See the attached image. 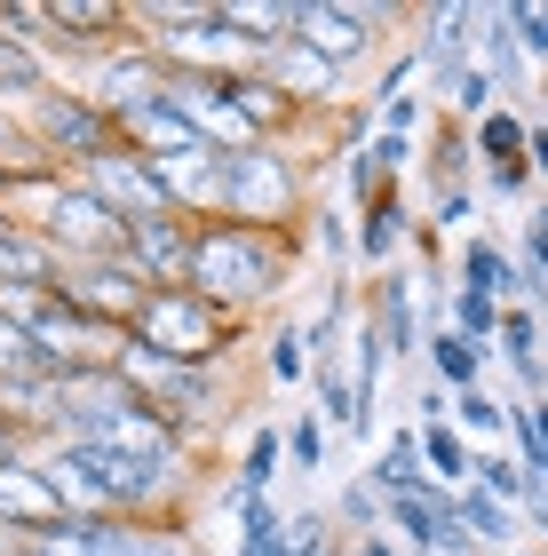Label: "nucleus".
<instances>
[{"label":"nucleus","mask_w":548,"mask_h":556,"mask_svg":"<svg viewBox=\"0 0 548 556\" xmlns=\"http://www.w3.org/2000/svg\"><path fill=\"white\" fill-rule=\"evenodd\" d=\"M525 477H533V469L517 462V453H493V445H485V453H477V477H469V485H485L493 501H509V509H517V501H525Z\"/></svg>","instance_id":"obj_40"},{"label":"nucleus","mask_w":548,"mask_h":556,"mask_svg":"<svg viewBox=\"0 0 548 556\" xmlns=\"http://www.w3.org/2000/svg\"><path fill=\"white\" fill-rule=\"evenodd\" d=\"M215 509H231V525H239V556H294V541H286V509L270 493H222Z\"/></svg>","instance_id":"obj_20"},{"label":"nucleus","mask_w":548,"mask_h":556,"mask_svg":"<svg viewBox=\"0 0 548 556\" xmlns=\"http://www.w3.org/2000/svg\"><path fill=\"white\" fill-rule=\"evenodd\" d=\"M533 175L548 184V119H533Z\"/></svg>","instance_id":"obj_51"},{"label":"nucleus","mask_w":548,"mask_h":556,"mask_svg":"<svg viewBox=\"0 0 548 556\" xmlns=\"http://www.w3.org/2000/svg\"><path fill=\"white\" fill-rule=\"evenodd\" d=\"M119 374H128V390H136L160 421H176L199 453H207V445L222 438V421L239 414V382H231V366H183V358H160V350L128 342Z\"/></svg>","instance_id":"obj_2"},{"label":"nucleus","mask_w":548,"mask_h":556,"mask_svg":"<svg viewBox=\"0 0 548 556\" xmlns=\"http://www.w3.org/2000/svg\"><path fill=\"white\" fill-rule=\"evenodd\" d=\"M509 453L525 469H548V397H509Z\"/></svg>","instance_id":"obj_33"},{"label":"nucleus","mask_w":548,"mask_h":556,"mask_svg":"<svg viewBox=\"0 0 548 556\" xmlns=\"http://www.w3.org/2000/svg\"><path fill=\"white\" fill-rule=\"evenodd\" d=\"M454 287H477V294L501 302V311H517V302H525V263H517L501 239H461V270H454ZM525 311H533V302H525Z\"/></svg>","instance_id":"obj_17"},{"label":"nucleus","mask_w":548,"mask_h":556,"mask_svg":"<svg viewBox=\"0 0 548 556\" xmlns=\"http://www.w3.org/2000/svg\"><path fill=\"white\" fill-rule=\"evenodd\" d=\"M80 88H88L112 119H128V112H143V104H160L167 64L152 56V40H143V33H128L119 48H104L95 64H80Z\"/></svg>","instance_id":"obj_8"},{"label":"nucleus","mask_w":548,"mask_h":556,"mask_svg":"<svg viewBox=\"0 0 548 556\" xmlns=\"http://www.w3.org/2000/svg\"><path fill=\"white\" fill-rule=\"evenodd\" d=\"M413 231H421V215H413L406 184L382 191L373 207H358V263L366 270H397V247H413Z\"/></svg>","instance_id":"obj_15"},{"label":"nucleus","mask_w":548,"mask_h":556,"mask_svg":"<svg viewBox=\"0 0 548 556\" xmlns=\"http://www.w3.org/2000/svg\"><path fill=\"white\" fill-rule=\"evenodd\" d=\"M9 215L33 239L56 247V263H119V255H128V223H119L80 175H48V184L9 191Z\"/></svg>","instance_id":"obj_3"},{"label":"nucleus","mask_w":548,"mask_h":556,"mask_svg":"<svg viewBox=\"0 0 548 556\" xmlns=\"http://www.w3.org/2000/svg\"><path fill=\"white\" fill-rule=\"evenodd\" d=\"M445 326H454V334H469L477 350H493V342H501V302L477 294V287H454V302H445Z\"/></svg>","instance_id":"obj_34"},{"label":"nucleus","mask_w":548,"mask_h":556,"mask_svg":"<svg viewBox=\"0 0 548 556\" xmlns=\"http://www.w3.org/2000/svg\"><path fill=\"white\" fill-rule=\"evenodd\" d=\"M421 469H430L445 493H461L469 477H477V445H469L454 421H437V429H421Z\"/></svg>","instance_id":"obj_26"},{"label":"nucleus","mask_w":548,"mask_h":556,"mask_svg":"<svg viewBox=\"0 0 548 556\" xmlns=\"http://www.w3.org/2000/svg\"><path fill=\"white\" fill-rule=\"evenodd\" d=\"M517 263L548 270V199H533V207H525V239H517Z\"/></svg>","instance_id":"obj_48"},{"label":"nucleus","mask_w":548,"mask_h":556,"mask_svg":"<svg viewBox=\"0 0 548 556\" xmlns=\"http://www.w3.org/2000/svg\"><path fill=\"white\" fill-rule=\"evenodd\" d=\"M517 40H525V64H548V0H509Z\"/></svg>","instance_id":"obj_44"},{"label":"nucleus","mask_w":548,"mask_h":556,"mask_svg":"<svg viewBox=\"0 0 548 556\" xmlns=\"http://www.w3.org/2000/svg\"><path fill=\"white\" fill-rule=\"evenodd\" d=\"M366 477H373V485H382V493H413L421 477H430V469H421V429H390V438L373 445Z\"/></svg>","instance_id":"obj_27"},{"label":"nucleus","mask_w":548,"mask_h":556,"mask_svg":"<svg viewBox=\"0 0 548 556\" xmlns=\"http://www.w3.org/2000/svg\"><path fill=\"white\" fill-rule=\"evenodd\" d=\"M413 80H421V48H397V56H382V64H373V104H397Z\"/></svg>","instance_id":"obj_43"},{"label":"nucleus","mask_w":548,"mask_h":556,"mask_svg":"<svg viewBox=\"0 0 548 556\" xmlns=\"http://www.w3.org/2000/svg\"><path fill=\"white\" fill-rule=\"evenodd\" d=\"M469 167H477V136H469V119L437 112V128H430V184L445 191V184H461Z\"/></svg>","instance_id":"obj_30"},{"label":"nucleus","mask_w":548,"mask_h":556,"mask_svg":"<svg viewBox=\"0 0 548 556\" xmlns=\"http://www.w3.org/2000/svg\"><path fill=\"white\" fill-rule=\"evenodd\" d=\"M469 136H477V160H485V167L533 160V119H525V104H501V112H485Z\"/></svg>","instance_id":"obj_25"},{"label":"nucleus","mask_w":548,"mask_h":556,"mask_svg":"<svg viewBox=\"0 0 548 556\" xmlns=\"http://www.w3.org/2000/svg\"><path fill=\"white\" fill-rule=\"evenodd\" d=\"M286 462L303 469V477H318V469L334 462V429L318 421V414H294V421H286Z\"/></svg>","instance_id":"obj_37"},{"label":"nucleus","mask_w":548,"mask_h":556,"mask_svg":"<svg viewBox=\"0 0 548 556\" xmlns=\"http://www.w3.org/2000/svg\"><path fill=\"white\" fill-rule=\"evenodd\" d=\"M33 438H24V429H9V421H0V469H16V462H33Z\"/></svg>","instance_id":"obj_50"},{"label":"nucleus","mask_w":548,"mask_h":556,"mask_svg":"<svg viewBox=\"0 0 548 556\" xmlns=\"http://www.w3.org/2000/svg\"><path fill=\"white\" fill-rule=\"evenodd\" d=\"M286 541H294V556H351V541L334 533L327 509H294L286 517Z\"/></svg>","instance_id":"obj_39"},{"label":"nucleus","mask_w":548,"mask_h":556,"mask_svg":"<svg viewBox=\"0 0 548 556\" xmlns=\"http://www.w3.org/2000/svg\"><path fill=\"white\" fill-rule=\"evenodd\" d=\"M493 358H509V374L533 366V358H540V311H525V302L501 311V342H493Z\"/></svg>","instance_id":"obj_38"},{"label":"nucleus","mask_w":548,"mask_h":556,"mask_svg":"<svg viewBox=\"0 0 548 556\" xmlns=\"http://www.w3.org/2000/svg\"><path fill=\"white\" fill-rule=\"evenodd\" d=\"M136 342L160 350V358H183V366H231L239 350L255 342V326L215 311L199 287H160L152 302H143V318H136Z\"/></svg>","instance_id":"obj_5"},{"label":"nucleus","mask_w":548,"mask_h":556,"mask_svg":"<svg viewBox=\"0 0 548 556\" xmlns=\"http://www.w3.org/2000/svg\"><path fill=\"white\" fill-rule=\"evenodd\" d=\"M373 136H382V119H373V104H342V112H334V136H327V151H334L342 167H351V160H358V151H366Z\"/></svg>","instance_id":"obj_41"},{"label":"nucleus","mask_w":548,"mask_h":556,"mask_svg":"<svg viewBox=\"0 0 548 556\" xmlns=\"http://www.w3.org/2000/svg\"><path fill=\"white\" fill-rule=\"evenodd\" d=\"M373 119H382V128H397V136H421V128H430V96H397V104H373Z\"/></svg>","instance_id":"obj_47"},{"label":"nucleus","mask_w":548,"mask_h":556,"mask_svg":"<svg viewBox=\"0 0 548 556\" xmlns=\"http://www.w3.org/2000/svg\"><path fill=\"white\" fill-rule=\"evenodd\" d=\"M48 88H56V56H48L40 40H9V33H0V104L33 112Z\"/></svg>","instance_id":"obj_21"},{"label":"nucleus","mask_w":548,"mask_h":556,"mask_svg":"<svg viewBox=\"0 0 548 556\" xmlns=\"http://www.w3.org/2000/svg\"><path fill=\"white\" fill-rule=\"evenodd\" d=\"M310 334L303 326H270L263 334V374H270V390H294V382H310Z\"/></svg>","instance_id":"obj_32"},{"label":"nucleus","mask_w":548,"mask_h":556,"mask_svg":"<svg viewBox=\"0 0 548 556\" xmlns=\"http://www.w3.org/2000/svg\"><path fill=\"white\" fill-rule=\"evenodd\" d=\"M454 429H461V438L477 445V453H485V438H501V445H509V406H501L493 390H461V397H454Z\"/></svg>","instance_id":"obj_35"},{"label":"nucleus","mask_w":548,"mask_h":556,"mask_svg":"<svg viewBox=\"0 0 548 556\" xmlns=\"http://www.w3.org/2000/svg\"><path fill=\"white\" fill-rule=\"evenodd\" d=\"M222 215L231 223H263V231H303L318 215L310 199V160L294 143H255L222 160Z\"/></svg>","instance_id":"obj_4"},{"label":"nucleus","mask_w":548,"mask_h":556,"mask_svg":"<svg viewBox=\"0 0 548 556\" xmlns=\"http://www.w3.org/2000/svg\"><path fill=\"white\" fill-rule=\"evenodd\" d=\"M48 175H64L56 160H48V143L24 128V119H0V184L24 191V184H48Z\"/></svg>","instance_id":"obj_24"},{"label":"nucleus","mask_w":548,"mask_h":556,"mask_svg":"<svg viewBox=\"0 0 548 556\" xmlns=\"http://www.w3.org/2000/svg\"><path fill=\"white\" fill-rule=\"evenodd\" d=\"M64 517H72V509H64V493L48 485L40 462L0 469V525H9L16 541H33V533H48V525H64Z\"/></svg>","instance_id":"obj_13"},{"label":"nucleus","mask_w":548,"mask_h":556,"mask_svg":"<svg viewBox=\"0 0 548 556\" xmlns=\"http://www.w3.org/2000/svg\"><path fill=\"white\" fill-rule=\"evenodd\" d=\"M0 199H9V184H0Z\"/></svg>","instance_id":"obj_53"},{"label":"nucleus","mask_w":548,"mask_h":556,"mask_svg":"<svg viewBox=\"0 0 548 556\" xmlns=\"http://www.w3.org/2000/svg\"><path fill=\"white\" fill-rule=\"evenodd\" d=\"M421 223H430L437 239H445V231H469V223H477V191H469V184L430 191V215H421Z\"/></svg>","instance_id":"obj_42"},{"label":"nucleus","mask_w":548,"mask_h":556,"mask_svg":"<svg viewBox=\"0 0 548 556\" xmlns=\"http://www.w3.org/2000/svg\"><path fill=\"white\" fill-rule=\"evenodd\" d=\"M0 33H9V40H40V48H48V16H40V0H0Z\"/></svg>","instance_id":"obj_46"},{"label":"nucleus","mask_w":548,"mask_h":556,"mask_svg":"<svg viewBox=\"0 0 548 556\" xmlns=\"http://www.w3.org/2000/svg\"><path fill=\"white\" fill-rule=\"evenodd\" d=\"M263 80H270V88H286V96H294V112H310V119H318V112H334L342 96H351V72H334L327 56H318V48H303L294 33L263 56Z\"/></svg>","instance_id":"obj_11"},{"label":"nucleus","mask_w":548,"mask_h":556,"mask_svg":"<svg viewBox=\"0 0 548 556\" xmlns=\"http://www.w3.org/2000/svg\"><path fill=\"white\" fill-rule=\"evenodd\" d=\"M310 414L334 429V438H358V382L342 358H318L310 366Z\"/></svg>","instance_id":"obj_22"},{"label":"nucleus","mask_w":548,"mask_h":556,"mask_svg":"<svg viewBox=\"0 0 548 556\" xmlns=\"http://www.w3.org/2000/svg\"><path fill=\"white\" fill-rule=\"evenodd\" d=\"M509 556H548V541H517V548H509Z\"/></svg>","instance_id":"obj_52"},{"label":"nucleus","mask_w":548,"mask_h":556,"mask_svg":"<svg viewBox=\"0 0 548 556\" xmlns=\"http://www.w3.org/2000/svg\"><path fill=\"white\" fill-rule=\"evenodd\" d=\"M191 239H199V223L191 215H152V223H128V263L143 287H191Z\"/></svg>","instance_id":"obj_10"},{"label":"nucleus","mask_w":548,"mask_h":556,"mask_svg":"<svg viewBox=\"0 0 548 556\" xmlns=\"http://www.w3.org/2000/svg\"><path fill=\"white\" fill-rule=\"evenodd\" d=\"M517 517H525V533H540V541H548V469H533V477H525V501H517Z\"/></svg>","instance_id":"obj_49"},{"label":"nucleus","mask_w":548,"mask_h":556,"mask_svg":"<svg viewBox=\"0 0 548 556\" xmlns=\"http://www.w3.org/2000/svg\"><path fill=\"white\" fill-rule=\"evenodd\" d=\"M366 326L382 334V350H390V366H406L413 350H421V311H413V270H382L373 278V302H366Z\"/></svg>","instance_id":"obj_14"},{"label":"nucleus","mask_w":548,"mask_h":556,"mask_svg":"<svg viewBox=\"0 0 548 556\" xmlns=\"http://www.w3.org/2000/svg\"><path fill=\"white\" fill-rule=\"evenodd\" d=\"M334 533L342 541H373V533H390V493L382 485H373V477H351V485H342L334 493Z\"/></svg>","instance_id":"obj_23"},{"label":"nucleus","mask_w":548,"mask_h":556,"mask_svg":"<svg viewBox=\"0 0 548 556\" xmlns=\"http://www.w3.org/2000/svg\"><path fill=\"white\" fill-rule=\"evenodd\" d=\"M33 374H56L48 350H40V334L16 326V318H0V382H33Z\"/></svg>","instance_id":"obj_36"},{"label":"nucleus","mask_w":548,"mask_h":556,"mask_svg":"<svg viewBox=\"0 0 548 556\" xmlns=\"http://www.w3.org/2000/svg\"><path fill=\"white\" fill-rule=\"evenodd\" d=\"M286 469V429L279 421H263V429H246V445H239V469H231V485L239 493H270V477Z\"/></svg>","instance_id":"obj_29"},{"label":"nucleus","mask_w":548,"mask_h":556,"mask_svg":"<svg viewBox=\"0 0 548 556\" xmlns=\"http://www.w3.org/2000/svg\"><path fill=\"white\" fill-rule=\"evenodd\" d=\"M294 263H303V231H263V223H199L191 239V287L215 302V311H231L239 326H255L270 302L286 294Z\"/></svg>","instance_id":"obj_1"},{"label":"nucleus","mask_w":548,"mask_h":556,"mask_svg":"<svg viewBox=\"0 0 548 556\" xmlns=\"http://www.w3.org/2000/svg\"><path fill=\"white\" fill-rule=\"evenodd\" d=\"M454 501H461V525H469L485 548H517V541H525V517H517L509 501H493L485 485H461Z\"/></svg>","instance_id":"obj_28"},{"label":"nucleus","mask_w":548,"mask_h":556,"mask_svg":"<svg viewBox=\"0 0 548 556\" xmlns=\"http://www.w3.org/2000/svg\"><path fill=\"white\" fill-rule=\"evenodd\" d=\"M80 184H88L95 199H104V207H112L119 223H152V215H176V207H167V191H160V167H152V160H136L128 143H119L112 160H95V167L80 175Z\"/></svg>","instance_id":"obj_12"},{"label":"nucleus","mask_w":548,"mask_h":556,"mask_svg":"<svg viewBox=\"0 0 548 556\" xmlns=\"http://www.w3.org/2000/svg\"><path fill=\"white\" fill-rule=\"evenodd\" d=\"M485 191H493V199H517V207H525V199L540 191V175H533V160H509V167H485Z\"/></svg>","instance_id":"obj_45"},{"label":"nucleus","mask_w":548,"mask_h":556,"mask_svg":"<svg viewBox=\"0 0 548 556\" xmlns=\"http://www.w3.org/2000/svg\"><path fill=\"white\" fill-rule=\"evenodd\" d=\"M56 294L72 302V311L104 318V326H128V334H136V318H143V302H152V287H143L128 263H64Z\"/></svg>","instance_id":"obj_9"},{"label":"nucleus","mask_w":548,"mask_h":556,"mask_svg":"<svg viewBox=\"0 0 548 556\" xmlns=\"http://www.w3.org/2000/svg\"><path fill=\"white\" fill-rule=\"evenodd\" d=\"M222 24L246 33L255 48H279L294 33V0H222Z\"/></svg>","instance_id":"obj_31"},{"label":"nucleus","mask_w":548,"mask_h":556,"mask_svg":"<svg viewBox=\"0 0 548 556\" xmlns=\"http://www.w3.org/2000/svg\"><path fill=\"white\" fill-rule=\"evenodd\" d=\"M477 64L493 72V88L517 96L533 80V64H525V40H517V16H509V0H485V16H477Z\"/></svg>","instance_id":"obj_18"},{"label":"nucleus","mask_w":548,"mask_h":556,"mask_svg":"<svg viewBox=\"0 0 548 556\" xmlns=\"http://www.w3.org/2000/svg\"><path fill=\"white\" fill-rule=\"evenodd\" d=\"M119 143H128L136 160L160 167V160H183V151H199V128H191L176 104H167V88H160V104H143V112L119 119Z\"/></svg>","instance_id":"obj_16"},{"label":"nucleus","mask_w":548,"mask_h":556,"mask_svg":"<svg viewBox=\"0 0 548 556\" xmlns=\"http://www.w3.org/2000/svg\"><path fill=\"white\" fill-rule=\"evenodd\" d=\"M24 128L48 143V160H56L64 175H88L95 160H112V151H119V119L95 104L80 80H56L33 112H24Z\"/></svg>","instance_id":"obj_6"},{"label":"nucleus","mask_w":548,"mask_h":556,"mask_svg":"<svg viewBox=\"0 0 548 556\" xmlns=\"http://www.w3.org/2000/svg\"><path fill=\"white\" fill-rule=\"evenodd\" d=\"M421 358H430V382L437 390H485V366H493V350H477V342H469V334H454V326H430V334H421Z\"/></svg>","instance_id":"obj_19"},{"label":"nucleus","mask_w":548,"mask_h":556,"mask_svg":"<svg viewBox=\"0 0 548 556\" xmlns=\"http://www.w3.org/2000/svg\"><path fill=\"white\" fill-rule=\"evenodd\" d=\"M397 24V9H373V0H294V40L318 48L334 72H358L382 56V33Z\"/></svg>","instance_id":"obj_7"}]
</instances>
